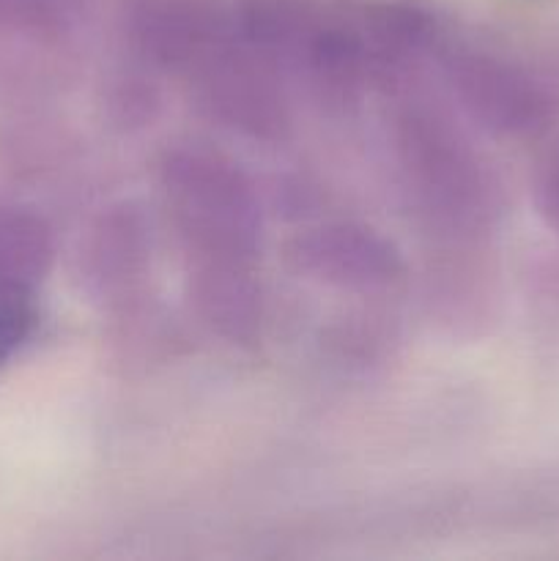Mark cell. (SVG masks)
<instances>
[{
    "label": "cell",
    "instance_id": "1",
    "mask_svg": "<svg viewBox=\"0 0 559 561\" xmlns=\"http://www.w3.org/2000/svg\"><path fill=\"white\" fill-rule=\"evenodd\" d=\"M170 192L184 230L208 250L252 244V201L239 175L212 159H184L170 170Z\"/></svg>",
    "mask_w": 559,
    "mask_h": 561
},
{
    "label": "cell",
    "instance_id": "2",
    "mask_svg": "<svg viewBox=\"0 0 559 561\" xmlns=\"http://www.w3.org/2000/svg\"><path fill=\"white\" fill-rule=\"evenodd\" d=\"M305 255L321 272L327 268L332 277L343 279V283L370 285L373 279H387V274H392L389 268L392 252L381 241L365 233H351V230L323 233L321 239L312 241V247H307Z\"/></svg>",
    "mask_w": 559,
    "mask_h": 561
},
{
    "label": "cell",
    "instance_id": "3",
    "mask_svg": "<svg viewBox=\"0 0 559 561\" xmlns=\"http://www.w3.org/2000/svg\"><path fill=\"white\" fill-rule=\"evenodd\" d=\"M31 323L33 316L25 301L0 294V362H5L14 354V348H20V343L31 332Z\"/></svg>",
    "mask_w": 559,
    "mask_h": 561
}]
</instances>
